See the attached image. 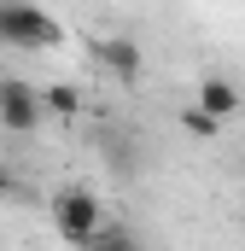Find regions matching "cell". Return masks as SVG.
<instances>
[{"label": "cell", "mask_w": 245, "mask_h": 251, "mask_svg": "<svg viewBox=\"0 0 245 251\" xmlns=\"http://www.w3.org/2000/svg\"><path fill=\"white\" fill-rule=\"evenodd\" d=\"M0 47H18V53L59 47V24L35 0H0Z\"/></svg>", "instance_id": "obj_1"}, {"label": "cell", "mask_w": 245, "mask_h": 251, "mask_svg": "<svg viewBox=\"0 0 245 251\" xmlns=\"http://www.w3.org/2000/svg\"><path fill=\"white\" fill-rule=\"evenodd\" d=\"M53 228H59V240H70V246H94L99 228H105V210H99V199L88 187H59V199H53Z\"/></svg>", "instance_id": "obj_2"}, {"label": "cell", "mask_w": 245, "mask_h": 251, "mask_svg": "<svg viewBox=\"0 0 245 251\" xmlns=\"http://www.w3.org/2000/svg\"><path fill=\"white\" fill-rule=\"evenodd\" d=\"M41 117H47L41 88H29L24 76H0V128L6 134H35Z\"/></svg>", "instance_id": "obj_3"}, {"label": "cell", "mask_w": 245, "mask_h": 251, "mask_svg": "<svg viewBox=\"0 0 245 251\" xmlns=\"http://www.w3.org/2000/svg\"><path fill=\"white\" fill-rule=\"evenodd\" d=\"M41 105H47V111H64V117H70V111H82V94H76L70 82H59V88H41Z\"/></svg>", "instance_id": "obj_6"}, {"label": "cell", "mask_w": 245, "mask_h": 251, "mask_svg": "<svg viewBox=\"0 0 245 251\" xmlns=\"http://www.w3.org/2000/svg\"><path fill=\"white\" fill-rule=\"evenodd\" d=\"M234 105H240V88H234V82H222V76H204V82H198V111H204V117L222 123V117H234Z\"/></svg>", "instance_id": "obj_5"}, {"label": "cell", "mask_w": 245, "mask_h": 251, "mask_svg": "<svg viewBox=\"0 0 245 251\" xmlns=\"http://www.w3.org/2000/svg\"><path fill=\"white\" fill-rule=\"evenodd\" d=\"M0 193H12V176H6V170H0Z\"/></svg>", "instance_id": "obj_9"}, {"label": "cell", "mask_w": 245, "mask_h": 251, "mask_svg": "<svg viewBox=\"0 0 245 251\" xmlns=\"http://www.w3.org/2000/svg\"><path fill=\"white\" fill-rule=\"evenodd\" d=\"M94 53H99V64H105L111 76H122V82H134V76H140V64H146V59H140V47H134L128 35H111V41H99Z\"/></svg>", "instance_id": "obj_4"}, {"label": "cell", "mask_w": 245, "mask_h": 251, "mask_svg": "<svg viewBox=\"0 0 245 251\" xmlns=\"http://www.w3.org/2000/svg\"><path fill=\"white\" fill-rule=\"evenodd\" d=\"M82 251H140V246L128 240V228H117V234H105V228H99V240H94V246H82Z\"/></svg>", "instance_id": "obj_7"}, {"label": "cell", "mask_w": 245, "mask_h": 251, "mask_svg": "<svg viewBox=\"0 0 245 251\" xmlns=\"http://www.w3.org/2000/svg\"><path fill=\"white\" fill-rule=\"evenodd\" d=\"M187 128H193V134H216V117H204V111L193 105V111H187Z\"/></svg>", "instance_id": "obj_8"}]
</instances>
